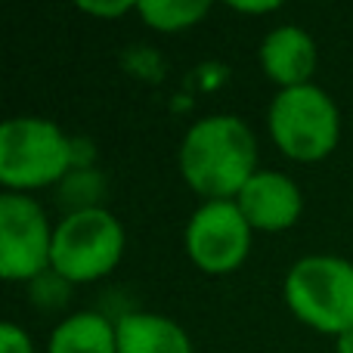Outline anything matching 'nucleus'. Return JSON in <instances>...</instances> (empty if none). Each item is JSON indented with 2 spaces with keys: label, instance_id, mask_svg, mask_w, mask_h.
Here are the masks:
<instances>
[{
  "label": "nucleus",
  "instance_id": "1",
  "mask_svg": "<svg viewBox=\"0 0 353 353\" xmlns=\"http://www.w3.org/2000/svg\"><path fill=\"white\" fill-rule=\"evenodd\" d=\"M180 174L195 195L208 201H236L261 168L257 140L239 115H205L180 143Z\"/></svg>",
  "mask_w": 353,
  "mask_h": 353
},
{
  "label": "nucleus",
  "instance_id": "2",
  "mask_svg": "<svg viewBox=\"0 0 353 353\" xmlns=\"http://www.w3.org/2000/svg\"><path fill=\"white\" fill-rule=\"evenodd\" d=\"M74 168V140L41 115L6 118L0 128V183L6 192H34L65 180Z\"/></svg>",
  "mask_w": 353,
  "mask_h": 353
},
{
  "label": "nucleus",
  "instance_id": "3",
  "mask_svg": "<svg viewBox=\"0 0 353 353\" xmlns=\"http://www.w3.org/2000/svg\"><path fill=\"white\" fill-rule=\"evenodd\" d=\"M285 304L313 332L344 335L353 329V263L338 254H307L282 282Z\"/></svg>",
  "mask_w": 353,
  "mask_h": 353
},
{
  "label": "nucleus",
  "instance_id": "4",
  "mask_svg": "<svg viewBox=\"0 0 353 353\" xmlns=\"http://www.w3.org/2000/svg\"><path fill=\"white\" fill-rule=\"evenodd\" d=\"M267 128L276 149L292 161H323L341 140V115L323 87L304 84L279 90L270 103Z\"/></svg>",
  "mask_w": 353,
  "mask_h": 353
},
{
  "label": "nucleus",
  "instance_id": "5",
  "mask_svg": "<svg viewBox=\"0 0 353 353\" xmlns=\"http://www.w3.org/2000/svg\"><path fill=\"white\" fill-rule=\"evenodd\" d=\"M124 226L109 208H74L56 223L53 232V273L68 285H87L121 263Z\"/></svg>",
  "mask_w": 353,
  "mask_h": 353
},
{
  "label": "nucleus",
  "instance_id": "6",
  "mask_svg": "<svg viewBox=\"0 0 353 353\" xmlns=\"http://www.w3.org/2000/svg\"><path fill=\"white\" fill-rule=\"evenodd\" d=\"M53 232L47 211L31 195H0V276L6 282H34L50 273Z\"/></svg>",
  "mask_w": 353,
  "mask_h": 353
},
{
  "label": "nucleus",
  "instance_id": "7",
  "mask_svg": "<svg viewBox=\"0 0 353 353\" xmlns=\"http://www.w3.org/2000/svg\"><path fill=\"white\" fill-rule=\"evenodd\" d=\"M251 239L254 230L236 201H205L183 230V248L201 273L226 276L248 261Z\"/></svg>",
  "mask_w": 353,
  "mask_h": 353
},
{
  "label": "nucleus",
  "instance_id": "8",
  "mask_svg": "<svg viewBox=\"0 0 353 353\" xmlns=\"http://www.w3.org/2000/svg\"><path fill=\"white\" fill-rule=\"evenodd\" d=\"M236 205L254 232H282L298 223L304 211V195L288 174L257 171L236 195Z\"/></svg>",
  "mask_w": 353,
  "mask_h": 353
},
{
  "label": "nucleus",
  "instance_id": "9",
  "mask_svg": "<svg viewBox=\"0 0 353 353\" xmlns=\"http://www.w3.org/2000/svg\"><path fill=\"white\" fill-rule=\"evenodd\" d=\"M257 56H261L263 74L279 90L313 84V74H316V65H319L316 41L301 25H279V28L267 31Z\"/></svg>",
  "mask_w": 353,
  "mask_h": 353
},
{
  "label": "nucleus",
  "instance_id": "10",
  "mask_svg": "<svg viewBox=\"0 0 353 353\" xmlns=\"http://www.w3.org/2000/svg\"><path fill=\"white\" fill-rule=\"evenodd\" d=\"M115 332L118 353H192L186 329L165 313H124Z\"/></svg>",
  "mask_w": 353,
  "mask_h": 353
},
{
  "label": "nucleus",
  "instance_id": "11",
  "mask_svg": "<svg viewBox=\"0 0 353 353\" xmlns=\"http://www.w3.org/2000/svg\"><path fill=\"white\" fill-rule=\"evenodd\" d=\"M47 353H118L115 323L97 310L72 313L53 329Z\"/></svg>",
  "mask_w": 353,
  "mask_h": 353
},
{
  "label": "nucleus",
  "instance_id": "12",
  "mask_svg": "<svg viewBox=\"0 0 353 353\" xmlns=\"http://www.w3.org/2000/svg\"><path fill=\"white\" fill-rule=\"evenodd\" d=\"M211 12L208 0H140L137 3V16L155 31H189L192 25H199L201 19Z\"/></svg>",
  "mask_w": 353,
  "mask_h": 353
},
{
  "label": "nucleus",
  "instance_id": "13",
  "mask_svg": "<svg viewBox=\"0 0 353 353\" xmlns=\"http://www.w3.org/2000/svg\"><path fill=\"white\" fill-rule=\"evenodd\" d=\"M0 353H34L31 335L16 323L0 325Z\"/></svg>",
  "mask_w": 353,
  "mask_h": 353
},
{
  "label": "nucleus",
  "instance_id": "14",
  "mask_svg": "<svg viewBox=\"0 0 353 353\" xmlns=\"http://www.w3.org/2000/svg\"><path fill=\"white\" fill-rule=\"evenodd\" d=\"M81 12L87 16H97V19H118V16H128V12H137V3H128V0H115V3H78Z\"/></svg>",
  "mask_w": 353,
  "mask_h": 353
},
{
  "label": "nucleus",
  "instance_id": "15",
  "mask_svg": "<svg viewBox=\"0 0 353 353\" xmlns=\"http://www.w3.org/2000/svg\"><path fill=\"white\" fill-rule=\"evenodd\" d=\"M236 12H245V16H261V12H276L279 3L276 0H267V3H232Z\"/></svg>",
  "mask_w": 353,
  "mask_h": 353
},
{
  "label": "nucleus",
  "instance_id": "16",
  "mask_svg": "<svg viewBox=\"0 0 353 353\" xmlns=\"http://www.w3.org/2000/svg\"><path fill=\"white\" fill-rule=\"evenodd\" d=\"M335 353H353V329L335 338Z\"/></svg>",
  "mask_w": 353,
  "mask_h": 353
}]
</instances>
